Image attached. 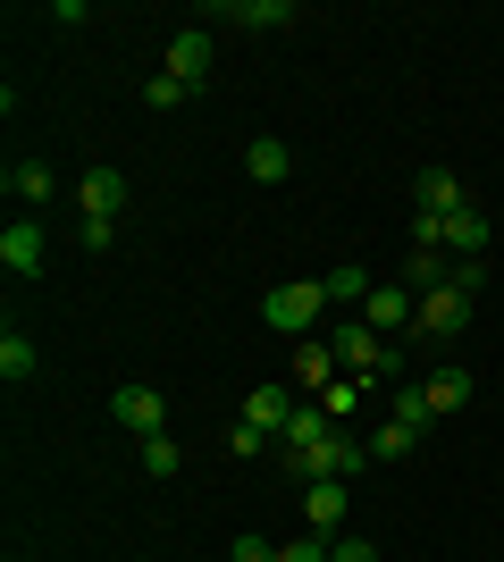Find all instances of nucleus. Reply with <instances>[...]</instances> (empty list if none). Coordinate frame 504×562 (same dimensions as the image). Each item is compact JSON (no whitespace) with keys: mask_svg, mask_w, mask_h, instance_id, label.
<instances>
[{"mask_svg":"<svg viewBox=\"0 0 504 562\" xmlns=\"http://www.w3.org/2000/svg\"><path fill=\"white\" fill-rule=\"evenodd\" d=\"M462 202H471V193H462L455 168H421V186H412V211H421V218H455Z\"/></svg>","mask_w":504,"mask_h":562,"instance_id":"obj_9","label":"nucleus"},{"mask_svg":"<svg viewBox=\"0 0 504 562\" xmlns=\"http://www.w3.org/2000/svg\"><path fill=\"white\" fill-rule=\"evenodd\" d=\"M0 378H9V386L34 378V336H25V328H0Z\"/></svg>","mask_w":504,"mask_h":562,"instance_id":"obj_21","label":"nucleus"},{"mask_svg":"<svg viewBox=\"0 0 504 562\" xmlns=\"http://www.w3.org/2000/svg\"><path fill=\"white\" fill-rule=\"evenodd\" d=\"M110 412H119V428H135V437H168V395H160V386H144V378L119 386Z\"/></svg>","mask_w":504,"mask_h":562,"instance_id":"obj_6","label":"nucleus"},{"mask_svg":"<svg viewBox=\"0 0 504 562\" xmlns=\"http://www.w3.org/2000/svg\"><path fill=\"white\" fill-rule=\"evenodd\" d=\"M446 252H455V260H480L488 252V211H480V202H462V211L446 218Z\"/></svg>","mask_w":504,"mask_h":562,"instance_id":"obj_16","label":"nucleus"},{"mask_svg":"<svg viewBox=\"0 0 504 562\" xmlns=\"http://www.w3.org/2000/svg\"><path fill=\"white\" fill-rule=\"evenodd\" d=\"M177 462H186L177 437H144V470H152V479H177Z\"/></svg>","mask_w":504,"mask_h":562,"instance_id":"obj_25","label":"nucleus"},{"mask_svg":"<svg viewBox=\"0 0 504 562\" xmlns=\"http://www.w3.org/2000/svg\"><path fill=\"white\" fill-rule=\"evenodd\" d=\"M287 470L303 487H312V479H361V470H370V437H345V428H336V437H320L312 453H287Z\"/></svg>","mask_w":504,"mask_h":562,"instance_id":"obj_2","label":"nucleus"},{"mask_svg":"<svg viewBox=\"0 0 504 562\" xmlns=\"http://www.w3.org/2000/svg\"><path fill=\"white\" fill-rule=\"evenodd\" d=\"M320 437H336V420H328V412H320V403H303V412H294V420H287V453H312Z\"/></svg>","mask_w":504,"mask_h":562,"instance_id":"obj_22","label":"nucleus"},{"mask_svg":"<svg viewBox=\"0 0 504 562\" xmlns=\"http://www.w3.org/2000/svg\"><path fill=\"white\" fill-rule=\"evenodd\" d=\"M328 562H379V546H370V538H354V529H345V538L328 546Z\"/></svg>","mask_w":504,"mask_h":562,"instance_id":"obj_28","label":"nucleus"},{"mask_svg":"<svg viewBox=\"0 0 504 562\" xmlns=\"http://www.w3.org/2000/svg\"><path fill=\"white\" fill-rule=\"evenodd\" d=\"M412 311H421V294H412V285H370V303H361V319H370V328H379L387 345H395V336L412 328Z\"/></svg>","mask_w":504,"mask_h":562,"instance_id":"obj_8","label":"nucleus"},{"mask_svg":"<svg viewBox=\"0 0 504 562\" xmlns=\"http://www.w3.org/2000/svg\"><path fill=\"white\" fill-rule=\"evenodd\" d=\"M211 18L219 25H244V34H278V25H294V9H287V0H219Z\"/></svg>","mask_w":504,"mask_h":562,"instance_id":"obj_13","label":"nucleus"},{"mask_svg":"<svg viewBox=\"0 0 504 562\" xmlns=\"http://www.w3.org/2000/svg\"><path fill=\"white\" fill-rule=\"evenodd\" d=\"M328 352H336V370L345 378H361V386H370V378H404V352L387 345L379 328H370V319H336V336H328Z\"/></svg>","mask_w":504,"mask_h":562,"instance_id":"obj_1","label":"nucleus"},{"mask_svg":"<svg viewBox=\"0 0 504 562\" xmlns=\"http://www.w3.org/2000/svg\"><path fill=\"white\" fill-rule=\"evenodd\" d=\"M320 412H328V420H354V403H361V378H336V386H320Z\"/></svg>","mask_w":504,"mask_h":562,"instance_id":"obj_24","label":"nucleus"},{"mask_svg":"<svg viewBox=\"0 0 504 562\" xmlns=\"http://www.w3.org/2000/svg\"><path fill=\"white\" fill-rule=\"evenodd\" d=\"M294 412H303V403H294V386H287V378H269V386H253V395H244V420L261 428V437H278V428H287Z\"/></svg>","mask_w":504,"mask_h":562,"instance_id":"obj_10","label":"nucleus"},{"mask_svg":"<svg viewBox=\"0 0 504 562\" xmlns=\"http://www.w3.org/2000/svg\"><path fill=\"white\" fill-rule=\"evenodd\" d=\"M211 68H219V43L202 34V25L168 34V76H177V85H193V93H202V85H211Z\"/></svg>","mask_w":504,"mask_h":562,"instance_id":"obj_7","label":"nucleus"},{"mask_svg":"<svg viewBox=\"0 0 504 562\" xmlns=\"http://www.w3.org/2000/svg\"><path fill=\"white\" fill-rule=\"evenodd\" d=\"M320 294H328V303H336V311H345V319H354V311H361V303H370V278H361L354 260H345V269H328V278H320Z\"/></svg>","mask_w":504,"mask_h":562,"instance_id":"obj_20","label":"nucleus"},{"mask_svg":"<svg viewBox=\"0 0 504 562\" xmlns=\"http://www.w3.org/2000/svg\"><path fill=\"white\" fill-rule=\"evenodd\" d=\"M328 546L336 538H294V546H278V554H287V562H328Z\"/></svg>","mask_w":504,"mask_h":562,"instance_id":"obj_30","label":"nucleus"},{"mask_svg":"<svg viewBox=\"0 0 504 562\" xmlns=\"http://www.w3.org/2000/svg\"><path fill=\"white\" fill-rule=\"evenodd\" d=\"M287 370H294V386H312V395H320V386H336V378H345V370H336V352H328V336H294Z\"/></svg>","mask_w":504,"mask_h":562,"instance_id":"obj_11","label":"nucleus"},{"mask_svg":"<svg viewBox=\"0 0 504 562\" xmlns=\"http://www.w3.org/2000/svg\"><path fill=\"white\" fill-rule=\"evenodd\" d=\"M261 446H269V437H261L253 420H236V428H227V453H261Z\"/></svg>","mask_w":504,"mask_h":562,"instance_id":"obj_31","label":"nucleus"},{"mask_svg":"<svg viewBox=\"0 0 504 562\" xmlns=\"http://www.w3.org/2000/svg\"><path fill=\"white\" fill-rule=\"evenodd\" d=\"M412 328H421V336H437V345H455V336L471 328V294H462V285H437V294H421Z\"/></svg>","mask_w":504,"mask_h":562,"instance_id":"obj_4","label":"nucleus"},{"mask_svg":"<svg viewBox=\"0 0 504 562\" xmlns=\"http://www.w3.org/2000/svg\"><path fill=\"white\" fill-rule=\"evenodd\" d=\"M421 395H429V412L446 420V412H462V403H471V370H455V361H446V370L421 378Z\"/></svg>","mask_w":504,"mask_h":562,"instance_id":"obj_18","label":"nucleus"},{"mask_svg":"<svg viewBox=\"0 0 504 562\" xmlns=\"http://www.w3.org/2000/svg\"><path fill=\"white\" fill-rule=\"evenodd\" d=\"M320 311H328L320 278H294V285H278V294L261 303V319H269L278 336H287V345H294V336H312V319H320Z\"/></svg>","mask_w":504,"mask_h":562,"instance_id":"obj_3","label":"nucleus"},{"mask_svg":"<svg viewBox=\"0 0 504 562\" xmlns=\"http://www.w3.org/2000/svg\"><path fill=\"white\" fill-rule=\"evenodd\" d=\"M0 269H9V278H43V227H34V218L0 227Z\"/></svg>","mask_w":504,"mask_h":562,"instance_id":"obj_12","label":"nucleus"},{"mask_svg":"<svg viewBox=\"0 0 504 562\" xmlns=\"http://www.w3.org/2000/svg\"><path fill=\"white\" fill-rule=\"evenodd\" d=\"M227 562H287V554H278L269 538H236V546H227Z\"/></svg>","mask_w":504,"mask_h":562,"instance_id":"obj_29","label":"nucleus"},{"mask_svg":"<svg viewBox=\"0 0 504 562\" xmlns=\"http://www.w3.org/2000/svg\"><path fill=\"white\" fill-rule=\"evenodd\" d=\"M144 101H152V110H177V101H193V85H177V76H152V85H144Z\"/></svg>","mask_w":504,"mask_h":562,"instance_id":"obj_26","label":"nucleus"},{"mask_svg":"<svg viewBox=\"0 0 504 562\" xmlns=\"http://www.w3.org/2000/svg\"><path fill=\"white\" fill-rule=\"evenodd\" d=\"M0 186H9V202H25V211H34V202H51V186H59V177H51L43 160H9V177H0Z\"/></svg>","mask_w":504,"mask_h":562,"instance_id":"obj_19","label":"nucleus"},{"mask_svg":"<svg viewBox=\"0 0 504 562\" xmlns=\"http://www.w3.org/2000/svg\"><path fill=\"white\" fill-rule=\"evenodd\" d=\"M287 143H278V135H253V143H244V177H253V186H287Z\"/></svg>","mask_w":504,"mask_h":562,"instance_id":"obj_17","label":"nucleus"},{"mask_svg":"<svg viewBox=\"0 0 504 562\" xmlns=\"http://www.w3.org/2000/svg\"><path fill=\"white\" fill-rule=\"evenodd\" d=\"M412 446H421V428H412V420H387V428H370V462H404Z\"/></svg>","mask_w":504,"mask_h":562,"instance_id":"obj_23","label":"nucleus"},{"mask_svg":"<svg viewBox=\"0 0 504 562\" xmlns=\"http://www.w3.org/2000/svg\"><path fill=\"white\" fill-rule=\"evenodd\" d=\"M395 420H412V428H429L437 412H429V395H421V386H395Z\"/></svg>","mask_w":504,"mask_h":562,"instance_id":"obj_27","label":"nucleus"},{"mask_svg":"<svg viewBox=\"0 0 504 562\" xmlns=\"http://www.w3.org/2000/svg\"><path fill=\"white\" fill-rule=\"evenodd\" d=\"M345 513H354V479H312V487H303L312 538H345Z\"/></svg>","mask_w":504,"mask_h":562,"instance_id":"obj_5","label":"nucleus"},{"mask_svg":"<svg viewBox=\"0 0 504 562\" xmlns=\"http://www.w3.org/2000/svg\"><path fill=\"white\" fill-rule=\"evenodd\" d=\"M76 202H85V218H110V227H119V211H126V177H119V168H85Z\"/></svg>","mask_w":504,"mask_h":562,"instance_id":"obj_14","label":"nucleus"},{"mask_svg":"<svg viewBox=\"0 0 504 562\" xmlns=\"http://www.w3.org/2000/svg\"><path fill=\"white\" fill-rule=\"evenodd\" d=\"M455 269H462V260L446 252V244H429V252L412 244V260H404V285H412V294H437V285H455Z\"/></svg>","mask_w":504,"mask_h":562,"instance_id":"obj_15","label":"nucleus"}]
</instances>
